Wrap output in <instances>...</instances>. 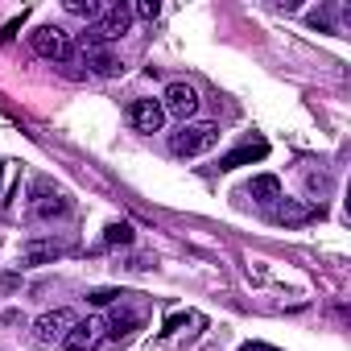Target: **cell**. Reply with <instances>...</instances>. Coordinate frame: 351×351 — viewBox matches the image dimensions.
Here are the masks:
<instances>
[{
	"label": "cell",
	"instance_id": "8",
	"mask_svg": "<svg viewBox=\"0 0 351 351\" xmlns=\"http://www.w3.org/2000/svg\"><path fill=\"white\" fill-rule=\"evenodd\" d=\"M58 256H66V244L46 236V240H25L21 244V265H54Z\"/></svg>",
	"mask_w": 351,
	"mask_h": 351
},
{
	"label": "cell",
	"instance_id": "22",
	"mask_svg": "<svg viewBox=\"0 0 351 351\" xmlns=\"http://www.w3.org/2000/svg\"><path fill=\"white\" fill-rule=\"evenodd\" d=\"M0 178H5V161H0Z\"/></svg>",
	"mask_w": 351,
	"mask_h": 351
},
{
	"label": "cell",
	"instance_id": "13",
	"mask_svg": "<svg viewBox=\"0 0 351 351\" xmlns=\"http://www.w3.org/2000/svg\"><path fill=\"white\" fill-rule=\"evenodd\" d=\"M252 199L256 203H281V182L273 178V173H261V178H252Z\"/></svg>",
	"mask_w": 351,
	"mask_h": 351
},
{
	"label": "cell",
	"instance_id": "21",
	"mask_svg": "<svg viewBox=\"0 0 351 351\" xmlns=\"http://www.w3.org/2000/svg\"><path fill=\"white\" fill-rule=\"evenodd\" d=\"M240 351H281V347H269V343H261V339H248Z\"/></svg>",
	"mask_w": 351,
	"mask_h": 351
},
{
	"label": "cell",
	"instance_id": "10",
	"mask_svg": "<svg viewBox=\"0 0 351 351\" xmlns=\"http://www.w3.org/2000/svg\"><path fill=\"white\" fill-rule=\"evenodd\" d=\"M34 195H42V199H38V207H34V211H38V219H54V215H66V211H71V203H66L58 191L50 195V182H46V178H38V182H34Z\"/></svg>",
	"mask_w": 351,
	"mask_h": 351
},
{
	"label": "cell",
	"instance_id": "6",
	"mask_svg": "<svg viewBox=\"0 0 351 351\" xmlns=\"http://www.w3.org/2000/svg\"><path fill=\"white\" fill-rule=\"evenodd\" d=\"M128 124H132L136 132H161V124H165L161 99H132V104H128Z\"/></svg>",
	"mask_w": 351,
	"mask_h": 351
},
{
	"label": "cell",
	"instance_id": "7",
	"mask_svg": "<svg viewBox=\"0 0 351 351\" xmlns=\"http://www.w3.org/2000/svg\"><path fill=\"white\" fill-rule=\"evenodd\" d=\"M75 322H79V318H75V310H66V306H58V310H46V314L34 322V330H38V343L66 339V330H71Z\"/></svg>",
	"mask_w": 351,
	"mask_h": 351
},
{
	"label": "cell",
	"instance_id": "18",
	"mask_svg": "<svg viewBox=\"0 0 351 351\" xmlns=\"http://www.w3.org/2000/svg\"><path fill=\"white\" fill-rule=\"evenodd\" d=\"M116 298H128V293H120V289H91V302H95V306H108V302H116Z\"/></svg>",
	"mask_w": 351,
	"mask_h": 351
},
{
	"label": "cell",
	"instance_id": "15",
	"mask_svg": "<svg viewBox=\"0 0 351 351\" xmlns=\"http://www.w3.org/2000/svg\"><path fill=\"white\" fill-rule=\"evenodd\" d=\"M104 244H132V228H128V223H108Z\"/></svg>",
	"mask_w": 351,
	"mask_h": 351
},
{
	"label": "cell",
	"instance_id": "5",
	"mask_svg": "<svg viewBox=\"0 0 351 351\" xmlns=\"http://www.w3.org/2000/svg\"><path fill=\"white\" fill-rule=\"evenodd\" d=\"M161 108H165V116H178L182 124L199 112V91L191 87V83H169L165 87V95H161Z\"/></svg>",
	"mask_w": 351,
	"mask_h": 351
},
{
	"label": "cell",
	"instance_id": "11",
	"mask_svg": "<svg viewBox=\"0 0 351 351\" xmlns=\"http://www.w3.org/2000/svg\"><path fill=\"white\" fill-rule=\"evenodd\" d=\"M269 153V141H261V136H252V141H244L236 153H228V157H219V169H236V165H248V161H261Z\"/></svg>",
	"mask_w": 351,
	"mask_h": 351
},
{
	"label": "cell",
	"instance_id": "20",
	"mask_svg": "<svg viewBox=\"0 0 351 351\" xmlns=\"http://www.w3.org/2000/svg\"><path fill=\"white\" fill-rule=\"evenodd\" d=\"M21 21H25V13H21V17H13V21H9V25H5V34H0V42H9V38H13V34H17V29H21Z\"/></svg>",
	"mask_w": 351,
	"mask_h": 351
},
{
	"label": "cell",
	"instance_id": "9",
	"mask_svg": "<svg viewBox=\"0 0 351 351\" xmlns=\"http://www.w3.org/2000/svg\"><path fill=\"white\" fill-rule=\"evenodd\" d=\"M99 339H104V318H87V322H75L66 330L62 347L66 351H91V347H99Z\"/></svg>",
	"mask_w": 351,
	"mask_h": 351
},
{
	"label": "cell",
	"instance_id": "19",
	"mask_svg": "<svg viewBox=\"0 0 351 351\" xmlns=\"http://www.w3.org/2000/svg\"><path fill=\"white\" fill-rule=\"evenodd\" d=\"M182 322H191V314H169V318H165V335H169V330H178Z\"/></svg>",
	"mask_w": 351,
	"mask_h": 351
},
{
	"label": "cell",
	"instance_id": "16",
	"mask_svg": "<svg viewBox=\"0 0 351 351\" xmlns=\"http://www.w3.org/2000/svg\"><path fill=\"white\" fill-rule=\"evenodd\" d=\"M136 322H141L136 314H124V318L116 314V318H112V330H108V335H112V339H124V335H128V330H132Z\"/></svg>",
	"mask_w": 351,
	"mask_h": 351
},
{
	"label": "cell",
	"instance_id": "3",
	"mask_svg": "<svg viewBox=\"0 0 351 351\" xmlns=\"http://www.w3.org/2000/svg\"><path fill=\"white\" fill-rule=\"evenodd\" d=\"M128 25H132V5H108V9H104V17H99L87 34H91L95 42H104V46H108V42L124 38V34H128Z\"/></svg>",
	"mask_w": 351,
	"mask_h": 351
},
{
	"label": "cell",
	"instance_id": "14",
	"mask_svg": "<svg viewBox=\"0 0 351 351\" xmlns=\"http://www.w3.org/2000/svg\"><path fill=\"white\" fill-rule=\"evenodd\" d=\"M104 0H66V13H75V17H87V21H99L104 17Z\"/></svg>",
	"mask_w": 351,
	"mask_h": 351
},
{
	"label": "cell",
	"instance_id": "2",
	"mask_svg": "<svg viewBox=\"0 0 351 351\" xmlns=\"http://www.w3.org/2000/svg\"><path fill=\"white\" fill-rule=\"evenodd\" d=\"M29 46H34V54L50 58V62H71V58H75V38H71L66 29H58V25L34 29V34H29Z\"/></svg>",
	"mask_w": 351,
	"mask_h": 351
},
{
	"label": "cell",
	"instance_id": "4",
	"mask_svg": "<svg viewBox=\"0 0 351 351\" xmlns=\"http://www.w3.org/2000/svg\"><path fill=\"white\" fill-rule=\"evenodd\" d=\"M79 50H83V62H87V71H91V75L108 79V75H116V71H120V58L112 54V46L95 42L91 34H83V38H79Z\"/></svg>",
	"mask_w": 351,
	"mask_h": 351
},
{
	"label": "cell",
	"instance_id": "17",
	"mask_svg": "<svg viewBox=\"0 0 351 351\" xmlns=\"http://www.w3.org/2000/svg\"><path fill=\"white\" fill-rule=\"evenodd\" d=\"M157 13H161L157 0H141V5L132 9V17H145V21H157Z\"/></svg>",
	"mask_w": 351,
	"mask_h": 351
},
{
	"label": "cell",
	"instance_id": "12",
	"mask_svg": "<svg viewBox=\"0 0 351 351\" xmlns=\"http://www.w3.org/2000/svg\"><path fill=\"white\" fill-rule=\"evenodd\" d=\"M318 215H322V207H306V203H289V199L277 207V223H306Z\"/></svg>",
	"mask_w": 351,
	"mask_h": 351
},
{
	"label": "cell",
	"instance_id": "1",
	"mask_svg": "<svg viewBox=\"0 0 351 351\" xmlns=\"http://www.w3.org/2000/svg\"><path fill=\"white\" fill-rule=\"evenodd\" d=\"M219 145V124H182L178 132H169V153L173 157H199Z\"/></svg>",
	"mask_w": 351,
	"mask_h": 351
}]
</instances>
